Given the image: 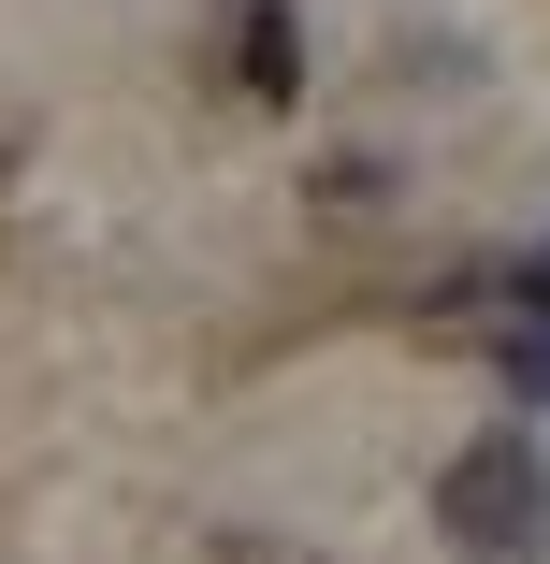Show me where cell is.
Here are the masks:
<instances>
[{
    "label": "cell",
    "mask_w": 550,
    "mask_h": 564,
    "mask_svg": "<svg viewBox=\"0 0 550 564\" xmlns=\"http://www.w3.org/2000/svg\"><path fill=\"white\" fill-rule=\"evenodd\" d=\"M434 535L464 564H550V448L536 434H478L434 478Z\"/></svg>",
    "instance_id": "6da1fadb"
},
{
    "label": "cell",
    "mask_w": 550,
    "mask_h": 564,
    "mask_svg": "<svg viewBox=\"0 0 550 564\" xmlns=\"http://www.w3.org/2000/svg\"><path fill=\"white\" fill-rule=\"evenodd\" d=\"M217 58H233V101H304V15L290 0H233V30H217Z\"/></svg>",
    "instance_id": "7a4b0ae2"
},
{
    "label": "cell",
    "mask_w": 550,
    "mask_h": 564,
    "mask_svg": "<svg viewBox=\"0 0 550 564\" xmlns=\"http://www.w3.org/2000/svg\"><path fill=\"white\" fill-rule=\"evenodd\" d=\"M507 304H521V318H550V247H536V261H507Z\"/></svg>",
    "instance_id": "3957f363"
}]
</instances>
